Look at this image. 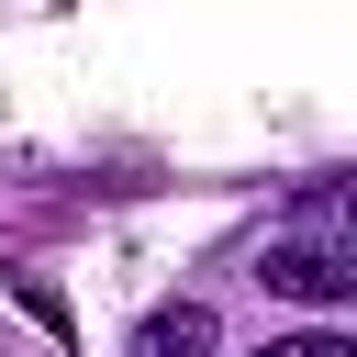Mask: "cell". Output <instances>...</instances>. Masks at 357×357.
<instances>
[{"mask_svg": "<svg viewBox=\"0 0 357 357\" xmlns=\"http://www.w3.org/2000/svg\"><path fill=\"white\" fill-rule=\"evenodd\" d=\"M257 279H268L279 301H312V312H346V301H357V257H346V245H324V234L268 245V257H257Z\"/></svg>", "mask_w": 357, "mask_h": 357, "instance_id": "1", "label": "cell"}, {"mask_svg": "<svg viewBox=\"0 0 357 357\" xmlns=\"http://www.w3.org/2000/svg\"><path fill=\"white\" fill-rule=\"evenodd\" d=\"M134 357H223L212 301H156V312H145V335H134Z\"/></svg>", "mask_w": 357, "mask_h": 357, "instance_id": "2", "label": "cell"}, {"mask_svg": "<svg viewBox=\"0 0 357 357\" xmlns=\"http://www.w3.org/2000/svg\"><path fill=\"white\" fill-rule=\"evenodd\" d=\"M257 357H357V346H346V335H335V324H301V335H268V346H257Z\"/></svg>", "mask_w": 357, "mask_h": 357, "instance_id": "3", "label": "cell"}]
</instances>
